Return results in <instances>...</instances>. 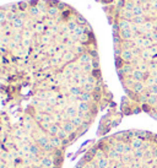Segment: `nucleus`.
Returning a JSON list of instances; mask_svg holds the SVG:
<instances>
[{
	"instance_id": "nucleus-1",
	"label": "nucleus",
	"mask_w": 157,
	"mask_h": 168,
	"mask_svg": "<svg viewBox=\"0 0 157 168\" xmlns=\"http://www.w3.org/2000/svg\"><path fill=\"white\" fill-rule=\"evenodd\" d=\"M0 10V168H63L109 103L85 19Z\"/></svg>"
},
{
	"instance_id": "nucleus-2",
	"label": "nucleus",
	"mask_w": 157,
	"mask_h": 168,
	"mask_svg": "<svg viewBox=\"0 0 157 168\" xmlns=\"http://www.w3.org/2000/svg\"><path fill=\"white\" fill-rule=\"evenodd\" d=\"M74 168H157V134L125 130L103 136Z\"/></svg>"
}]
</instances>
